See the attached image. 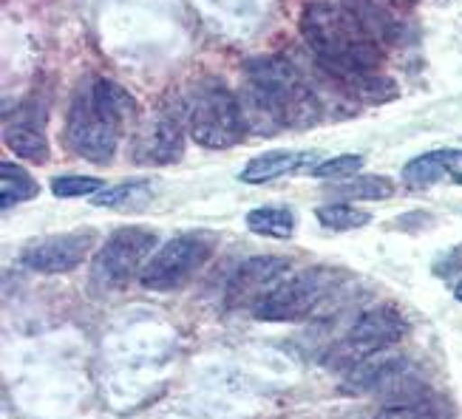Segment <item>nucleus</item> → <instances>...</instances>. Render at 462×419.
<instances>
[{"label": "nucleus", "instance_id": "obj_20", "mask_svg": "<svg viewBox=\"0 0 462 419\" xmlns=\"http://www.w3.org/2000/svg\"><path fill=\"white\" fill-rule=\"evenodd\" d=\"M374 419H451V414L443 405H437L434 400H429V396H423V400L386 405L383 411H377Z\"/></svg>", "mask_w": 462, "mask_h": 419}, {"label": "nucleus", "instance_id": "obj_4", "mask_svg": "<svg viewBox=\"0 0 462 419\" xmlns=\"http://www.w3.org/2000/svg\"><path fill=\"white\" fill-rule=\"evenodd\" d=\"M188 131L199 145L222 150L238 145L247 133L241 99L222 83H202L188 105Z\"/></svg>", "mask_w": 462, "mask_h": 419}, {"label": "nucleus", "instance_id": "obj_21", "mask_svg": "<svg viewBox=\"0 0 462 419\" xmlns=\"http://www.w3.org/2000/svg\"><path fill=\"white\" fill-rule=\"evenodd\" d=\"M360 168H364V156L344 153V156L327 159V162H318L310 170V176H315V178H335V182H346V178L357 176Z\"/></svg>", "mask_w": 462, "mask_h": 419}, {"label": "nucleus", "instance_id": "obj_2", "mask_svg": "<svg viewBox=\"0 0 462 419\" xmlns=\"http://www.w3.org/2000/svg\"><path fill=\"white\" fill-rule=\"evenodd\" d=\"M134 116L131 94L114 79L94 77L71 99L66 119L69 148L88 162L106 165L114 159Z\"/></svg>", "mask_w": 462, "mask_h": 419}, {"label": "nucleus", "instance_id": "obj_18", "mask_svg": "<svg viewBox=\"0 0 462 419\" xmlns=\"http://www.w3.org/2000/svg\"><path fill=\"white\" fill-rule=\"evenodd\" d=\"M315 218L327 230H335V232H346V230H357V227H366L372 222V215L366 210H357L352 205H344V202H335V205H324L315 210Z\"/></svg>", "mask_w": 462, "mask_h": 419}, {"label": "nucleus", "instance_id": "obj_14", "mask_svg": "<svg viewBox=\"0 0 462 419\" xmlns=\"http://www.w3.org/2000/svg\"><path fill=\"white\" fill-rule=\"evenodd\" d=\"M329 196L337 202H380L394 196V182L386 176H352L346 182H337Z\"/></svg>", "mask_w": 462, "mask_h": 419}, {"label": "nucleus", "instance_id": "obj_17", "mask_svg": "<svg viewBox=\"0 0 462 419\" xmlns=\"http://www.w3.org/2000/svg\"><path fill=\"white\" fill-rule=\"evenodd\" d=\"M439 178H446V165H443V153L439 150L417 156L403 168V182L414 190H426V187L437 185Z\"/></svg>", "mask_w": 462, "mask_h": 419}, {"label": "nucleus", "instance_id": "obj_3", "mask_svg": "<svg viewBox=\"0 0 462 419\" xmlns=\"http://www.w3.org/2000/svg\"><path fill=\"white\" fill-rule=\"evenodd\" d=\"M245 71L250 105L273 128H310L324 119V99L290 59L255 57Z\"/></svg>", "mask_w": 462, "mask_h": 419}, {"label": "nucleus", "instance_id": "obj_11", "mask_svg": "<svg viewBox=\"0 0 462 419\" xmlns=\"http://www.w3.org/2000/svg\"><path fill=\"white\" fill-rule=\"evenodd\" d=\"M188 119L179 111H162L139 131L134 156L145 165H173L185 150V125Z\"/></svg>", "mask_w": 462, "mask_h": 419}, {"label": "nucleus", "instance_id": "obj_16", "mask_svg": "<svg viewBox=\"0 0 462 419\" xmlns=\"http://www.w3.org/2000/svg\"><path fill=\"white\" fill-rule=\"evenodd\" d=\"M247 227L264 238H290L295 230V213L290 207H255L247 215Z\"/></svg>", "mask_w": 462, "mask_h": 419}, {"label": "nucleus", "instance_id": "obj_19", "mask_svg": "<svg viewBox=\"0 0 462 419\" xmlns=\"http://www.w3.org/2000/svg\"><path fill=\"white\" fill-rule=\"evenodd\" d=\"M148 182H123V185H116V187H103L97 196H91L94 198V205L97 207H131V205H136V202H143V198H148Z\"/></svg>", "mask_w": 462, "mask_h": 419}, {"label": "nucleus", "instance_id": "obj_15", "mask_svg": "<svg viewBox=\"0 0 462 419\" xmlns=\"http://www.w3.org/2000/svg\"><path fill=\"white\" fill-rule=\"evenodd\" d=\"M37 193H40V185L29 176L26 168H20L14 162L0 165V207L9 210L14 205L32 202Z\"/></svg>", "mask_w": 462, "mask_h": 419}, {"label": "nucleus", "instance_id": "obj_12", "mask_svg": "<svg viewBox=\"0 0 462 419\" xmlns=\"http://www.w3.org/2000/svg\"><path fill=\"white\" fill-rule=\"evenodd\" d=\"M4 139L6 148L17 153L26 162H46L49 159V139L43 131V116L37 114V108H17L14 116H6L4 125Z\"/></svg>", "mask_w": 462, "mask_h": 419}, {"label": "nucleus", "instance_id": "obj_22", "mask_svg": "<svg viewBox=\"0 0 462 419\" xmlns=\"http://www.w3.org/2000/svg\"><path fill=\"white\" fill-rule=\"evenodd\" d=\"M103 187H106L103 178H97V176H57V178H51V193L57 198L97 196Z\"/></svg>", "mask_w": 462, "mask_h": 419}, {"label": "nucleus", "instance_id": "obj_1", "mask_svg": "<svg viewBox=\"0 0 462 419\" xmlns=\"http://www.w3.org/2000/svg\"><path fill=\"white\" fill-rule=\"evenodd\" d=\"M300 34L315 59L337 83L383 66L380 37L352 0H315L300 14Z\"/></svg>", "mask_w": 462, "mask_h": 419}, {"label": "nucleus", "instance_id": "obj_13", "mask_svg": "<svg viewBox=\"0 0 462 419\" xmlns=\"http://www.w3.org/2000/svg\"><path fill=\"white\" fill-rule=\"evenodd\" d=\"M320 162V156L315 150H267L245 165V170L238 173V178L245 185H267L275 182L281 176L290 173H310Z\"/></svg>", "mask_w": 462, "mask_h": 419}, {"label": "nucleus", "instance_id": "obj_24", "mask_svg": "<svg viewBox=\"0 0 462 419\" xmlns=\"http://www.w3.org/2000/svg\"><path fill=\"white\" fill-rule=\"evenodd\" d=\"M454 295H457V301H459V304H462V281H459V284H457V289H454Z\"/></svg>", "mask_w": 462, "mask_h": 419}, {"label": "nucleus", "instance_id": "obj_10", "mask_svg": "<svg viewBox=\"0 0 462 419\" xmlns=\"http://www.w3.org/2000/svg\"><path fill=\"white\" fill-rule=\"evenodd\" d=\"M290 269L287 258L278 255H255L247 258L233 275L227 284V306H255L267 292L278 287V278Z\"/></svg>", "mask_w": 462, "mask_h": 419}, {"label": "nucleus", "instance_id": "obj_7", "mask_svg": "<svg viewBox=\"0 0 462 419\" xmlns=\"http://www.w3.org/2000/svg\"><path fill=\"white\" fill-rule=\"evenodd\" d=\"M156 247V232L148 227H123L94 255L91 278L103 289H119L131 284V278L143 275L151 252Z\"/></svg>", "mask_w": 462, "mask_h": 419}, {"label": "nucleus", "instance_id": "obj_9", "mask_svg": "<svg viewBox=\"0 0 462 419\" xmlns=\"http://www.w3.org/2000/svg\"><path fill=\"white\" fill-rule=\"evenodd\" d=\"M97 241L94 230H77V232H63V235H43L34 238L20 252V264L29 267L32 272L43 275H63L77 269L86 261Z\"/></svg>", "mask_w": 462, "mask_h": 419}, {"label": "nucleus", "instance_id": "obj_6", "mask_svg": "<svg viewBox=\"0 0 462 419\" xmlns=\"http://www.w3.org/2000/svg\"><path fill=\"white\" fill-rule=\"evenodd\" d=\"M335 281H337V275L327 267L304 269L295 278H287L284 284H278L273 292H267L253 306V312L258 321H270V323L300 321V317L312 314V309L332 292Z\"/></svg>", "mask_w": 462, "mask_h": 419}, {"label": "nucleus", "instance_id": "obj_5", "mask_svg": "<svg viewBox=\"0 0 462 419\" xmlns=\"http://www.w3.org/2000/svg\"><path fill=\"white\" fill-rule=\"evenodd\" d=\"M216 247L218 235L213 230H193L176 235L151 255L139 281L153 292H173L193 281V275L213 258Z\"/></svg>", "mask_w": 462, "mask_h": 419}, {"label": "nucleus", "instance_id": "obj_8", "mask_svg": "<svg viewBox=\"0 0 462 419\" xmlns=\"http://www.w3.org/2000/svg\"><path fill=\"white\" fill-rule=\"evenodd\" d=\"M406 332L403 317L389 306H377L369 309L357 317V323L346 332V337L332 349L329 366H346L355 369L357 363L377 357L380 351L392 349Z\"/></svg>", "mask_w": 462, "mask_h": 419}, {"label": "nucleus", "instance_id": "obj_23", "mask_svg": "<svg viewBox=\"0 0 462 419\" xmlns=\"http://www.w3.org/2000/svg\"><path fill=\"white\" fill-rule=\"evenodd\" d=\"M439 153H443L446 176L454 178L457 185H462V150H439Z\"/></svg>", "mask_w": 462, "mask_h": 419}]
</instances>
